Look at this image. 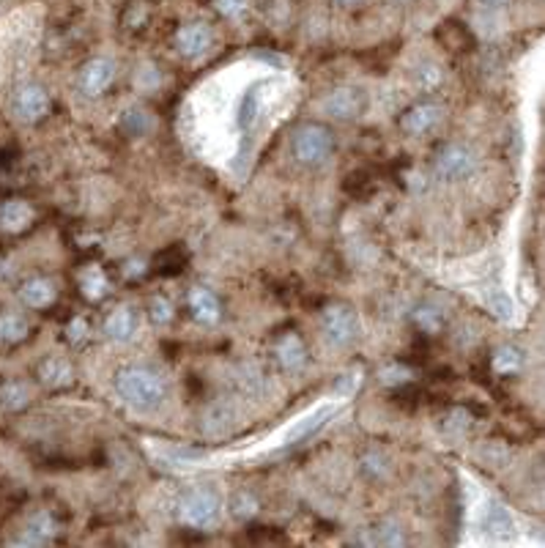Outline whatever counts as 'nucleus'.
Segmentation results:
<instances>
[{
	"label": "nucleus",
	"mask_w": 545,
	"mask_h": 548,
	"mask_svg": "<svg viewBox=\"0 0 545 548\" xmlns=\"http://www.w3.org/2000/svg\"><path fill=\"white\" fill-rule=\"evenodd\" d=\"M113 80H116V63L110 58H96L83 69L80 88L85 96H102L107 88H110Z\"/></svg>",
	"instance_id": "6"
},
{
	"label": "nucleus",
	"mask_w": 545,
	"mask_h": 548,
	"mask_svg": "<svg viewBox=\"0 0 545 548\" xmlns=\"http://www.w3.org/2000/svg\"><path fill=\"white\" fill-rule=\"evenodd\" d=\"M14 110H17V116L22 121H39L47 116V110H50V96L45 88L39 86H25L17 99H14Z\"/></svg>",
	"instance_id": "9"
},
{
	"label": "nucleus",
	"mask_w": 545,
	"mask_h": 548,
	"mask_svg": "<svg viewBox=\"0 0 545 548\" xmlns=\"http://www.w3.org/2000/svg\"><path fill=\"white\" fill-rule=\"evenodd\" d=\"M397 4H409V0H397Z\"/></svg>",
	"instance_id": "37"
},
{
	"label": "nucleus",
	"mask_w": 545,
	"mask_h": 548,
	"mask_svg": "<svg viewBox=\"0 0 545 548\" xmlns=\"http://www.w3.org/2000/svg\"><path fill=\"white\" fill-rule=\"evenodd\" d=\"M338 4H340V6H354L356 0H338Z\"/></svg>",
	"instance_id": "36"
},
{
	"label": "nucleus",
	"mask_w": 545,
	"mask_h": 548,
	"mask_svg": "<svg viewBox=\"0 0 545 548\" xmlns=\"http://www.w3.org/2000/svg\"><path fill=\"white\" fill-rule=\"evenodd\" d=\"M414 321L419 323V329H425V332H430V335H435L442 329V315L435 313L433 307H422V310H417L414 313Z\"/></svg>",
	"instance_id": "26"
},
{
	"label": "nucleus",
	"mask_w": 545,
	"mask_h": 548,
	"mask_svg": "<svg viewBox=\"0 0 545 548\" xmlns=\"http://www.w3.org/2000/svg\"><path fill=\"white\" fill-rule=\"evenodd\" d=\"M190 310L200 323H216L223 313L220 299H216L208 288H200V285L190 290Z\"/></svg>",
	"instance_id": "13"
},
{
	"label": "nucleus",
	"mask_w": 545,
	"mask_h": 548,
	"mask_svg": "<svg viewBox=\"0 0 545 548\" xmlns=\"http://www.w3.org/2000/svg\"><path fill=\"white\" fill-rule=\"evenodd\" d=\"M55 532V524L47 513H33L25 524V535L17 540L20 545H42L53 537Z\"/></svg>",
	"instance_id": "19"
},
{
	"label": "nucleus",
	"mask_w": 545,
	"mask_h": 548,
	"mask_svg": "<svg viewBox=\"0 0 545 548\" xmlns=\"http://www.w3.org/2000/svg\"><path fill=\"white\" fill-rule=\"evenodd\" d=\"M220 510H223L220 496H216L214 491H208V488H195L178 502V519L184 521L187 527L208 529V527L216 524V519H220Z\"/></svg>",
	"instance_id": "2"
},
{
	"label": "nucleus",
	"mask_w": 545,
	"mask_h": 548,
	"mask_svg": "<svg viewBox=\"0 0 545 548\" xmlns=\"http://www.w3.org/2000/svg\"><path fill=\"white\" fill-rule=\"evenodd\" d=\"M28 400H30V389L22 381H6L4 387H0V406L4 409L20 412L28 406Z\"/></svg>",
	"instance_id": "21"
},
{
	"label": "nucleus",
	"mask_w": 545,
	"mask_h": 548,
	"mask_svg": "<svg viewBox=\"0 0 545 548\" xmlns=\"http://www.w3.org/2000/svg\"><path fill=\"white\" fill-rule=\"evenodd\" d=\"M471 170H475V154L463 149V145H447V149L439 154V159H435V173L447 181L463 178Z\"/></svg>",
	"instance_id": "7"
},
{
	"label": "nucleus",
	"mask_w": 545,
	"mask_h": 548,
	"mask_svg": "<svg viewBox=\"0 0 545 548\" xmlns=\"http://www.w3.org/2000/svg\"><path fill=\"white\" fill-rule=\"evenodd\" d=\"M439 121H442V107L425 102V104H414L409 110V113L403 116V121H401V127L409 135H427V132H433L435 127H439Z\"/></svg>",
	"instance_id": "10"
},
{
	"label": "nucleus",
	"mask_w": 545,
	"mask_h": 548,
	"mask_svg": "<svg viewBox=\"0 0 545 548\" xmlns=\"http://www.w3.org/2000/svg\"><path fill=\"white\" fill-rule=\"evenodd\" d=\"M151 318H154V323H159V326L170 323V321H173V305H170L165 297L151 299Z\"/></svg>",
	"instance_id": "30"
},
{
	"label": "nucleus",
	"mask_w": 545,
	"mask_h": 548,
	"mask_svg": "<svg viewBox=\"0 0 545 548\" xmlns=\"http://www.w3.org/2000/svg\"><path fill=\"white\" fill-rule=\"evenodd\" d=\"M33 223V209L25 200H6L0 206V228L9 233H20Z\"/></svg>",
	"instance_id": "14"
},
{
	"label": "nucleus",
	"mask_w": 545,
	"mask_h": 548,
	"mask_svg": "<svg viewBox=\"0 0 545 548\" xmlns=\"http://www.w3.org/2000/svg\"><path fill=\"white\" fill-rule=\"evenodd\" d=\"M483 527H485V532L493 535V537H507V535L516 529V521H513L510 510H507L504 504L488 502L485 513H483Z\"/></svg>",
	"instance_id": "17"
},
{
	"label": "nucleus",
	"mask_w": 545,
	"mask_h": 548,
	"mask_svg": "<svg viewBox=\"0 0 545 548\" xmlns=\"http://www.w3.org/2000/svg\"><path fill=\"white\" fill-rule=\"evenodd\" d=\"M39 376L47 387H63V384L71 381V364L63 356H50V359L42 362Z\"/></svg>",
	"instance_id": "20"
},
{
	"label": "nucleus",
	"mask_w": 545,
	"mask_h": 548,
	"mask_svg": "<svg viewBox=\"0 0 545 548\" xmlns=\"http://www.w3.org/2000/svg\"><path fill=\"white\" fill-rule=\"evenodd\" d=\"M439 83H442V69H439V66L427 63V66H422V69L417 71V86H419L422 91H433Z\"/></svg>",
	"instance_id": "27"
},
{
	"label": "nucleus",
	"mask_w": 545,
	"mask_h": 548,
	"mask_svg": "<svg viewBox=\"0 0 545 548\" xmlns=\"http://www.w3.org/2000/svg\"><path fill=\"white\" fill-rule=\"evenodd\" d=\"M80 288H83L85 299L96 302V299H102L107 294V288H110V285H107V277H104V272L99 266H88L83 272V277H80Z\"/></svg>",
	"instance_id": "23"
},
{
	"label": "nucleus",
	"mask_w": 545,
	"mask_h": 548,
	"mask_svg": "<svg viewBox=\"0 0 545 548\" xmlns=\"http://www.w3.org/2000/svg\"><path fill=\"white\" fill-rule=\"evenodd\" d=\"M332 414V409L329 406H321L318 412H313V414H307V417H302V420H297L294 425H290L288 430H285V436H282V447H290V445H297L299 438H305L307 433H313L318 425H323V420Z\"/></svg>",
	"instance_id": "18"
},
{
	"label": "nucleus",
	"mask_w": 545,
	"mask_h": 548,
	"mask_svg": "<svg viewBox=\"0 0 545 548\" xmlns=\"http://www.w3.org/2000/svg\"><path fill=\"white\" fill-rule=\"evenodd\" d=\"M85 329H88V323L83 321V318H75L71 321V326H69V340H83L85 338Z\"/></svg>",
	"instance_id": "34"
},
{
	"label": "nucleus",
	"mask_w": 545,
	"mask_h": 548,
	"mask_svg": "<svg viewBox=\"0 0 545 548\" xmlns=\"http://www.w3.org/2000/svg\"><path fill=\"white\" fill-rule=\"evenodd\" d=\"M493 368H496V373H516V371H521V354L516 351V348H499L496 354H493Z\"/></svg>",
	"instance_id": "24"
},
{
	"label": "nucleus",
	"mask_w": 545,
	"mask_h": 548,
	"mask_svg": "<svg viewBox=\"0 0 545 548\" xmlns=\"http://www.w3.org/2000/svg\"><path fill=\"white\" fill-rule=\"evenodd\" d=\"M491 307L496 310V315L501 318H510L513 315V299L504 294V290H493V297H491Z\"/></svg>",
	"instance_id": "32"
},
{
	"label": "nucleus",
	"mask_w": 545,
	"mask_h": 548,
	"mask_svg": "<svg viewBox=\"0 0 545 548\" xmlns=\"http://www.w3.org/2000/svg\"><path fill=\"white\" fill-rule=\"evenodd\" d=\"M214 9L220 12L223 17L239 20L249 9V0H214Z\"/></svg>",
	"instance_id": "28"
},
{
	"label": "nucleus",
	"mask_w": 545,
	"mask_h": 548,
	"mask_svg": "<svg viewBox=\"0 0 545 548\" xmlns=\"http://www.w3.org/2000/svg\"><path fill=\"white\" fill-rule=\"evenodd\" d=\"M134 332H137V313L126 305L113 310L104 321V335L116 343H129L134 338Z\"/></svg>",
	"instance_id": "12"
},
{
	"label": "nucleus",
	"mask_w": 545,
	"mask_h": 548,
	"mask_svg": "<svg viewBox=\"0 0 545 548\" xmlns=\"http://www.w3.org/2000/svg\"><path fill=\"white\" fill-rule=\"evenodd\" d=\"M28 338V321L17 313L0 315V343H20Z\"/></svg>",
	"instance_id": "22"
},
{
	"label": "nucleus",
	"mask_w": 545,
	"mask_h": 548,
	"mask_svg": "<svg viewBox=\"0 0 545 548\" xmlns=\"http://www.w3.org/2000/svg\"><path fill=\"white\" fill-rule=\"evenodd\" d=\"M258 499L256 496H252V494H236V499H233V516L236 519H241V521H247V519H252V516H256L258 513Z\"/></svg>",
	"instance_id": "25"
},
{
	"label": "nucleus",
	"mask_w": 545,
	"mask_h": 548,
	"mask_svg": "<svg viewBox=\"0 0 545 548\" xmlns=\"http://www.w3.org/2000/svg\"><path fill=\"white\" fill-rule=\"evenodd\" d=\"M116 389L134 409H157L165 397V381L149 368H126L116 376Z\"/></svg>",
	"instance_id": "1"
},
{
	"label": "nucleus",
	"mask_w": 545,
	"mask_h": 548,
	"mask_svg": "<svg viewBox=\"0 0 545 548\" xmlns=\"http://www.w3.org/2000/svg\"><path fill=\"white\" fill-rule=\"evenodd\" d=\"M277 359H280V364H282L285 371H299V368H305L307 348H305L302 338H299V335H285V338H280V343H277Z\"/></svg>",
	"instance_id": "16"
},
{
	"label": "nucleus",
	"mask_w": 545,
	"mask_h": 548,
	"mask_svg": "<svg viewBox=\"0 0 545 548\" xmlns=\"http://www.w3.org/2000/svg\"><path fill=\"white\" fill-rule=\"evenodd\" d=\"M411 371L409 368H403V364H392V368H384L381 371V381L384 384H389V387H397V384H406V381H411Z\"/></svg>",
	"instance_id": "29"
},
{
	"label": "nucleus",
	"mask_w": 545,
	"mask_h": 548,
	"mask_svg": "<svg viewBox=\"0 0 545 548\" xmlns=\"http://www.w3.org/2000/svg\"><path fill=\"white\" fill-rule=\"evenodd\" d=\"M211 28L203 25V22H192V25H184L178 33H175V47L184 58H200L208 53L211 47Z\"/></svg>",
	"instance_id": "8"
},
{
	"label": "nucleus",
	"mask_w": 545,
	"mask_h": 548,
	"mask_svg": "<svg viewBox=\"0 0 545 548\" xmlns=\"http://www.w3.org/2000/svg\"><path fill=\"white\" fill-rule=\"evenodd\" d=\"M20 299L28 305V307H47V305H53L55 302V285L50 282V280H45V277H33V280H28L22 288H20Z\"/></svg>",
	"instance_id": "15"
},
{
	"label": "nucleus",
	"mask_w": 545,
	"mask_h": 548,
	"mask_svg": "<svg viewBox=\"0 0 545 548\" xmlns=\"http://www.w3.org/2000/svg\"><path fill=\"white\" fill-rule=\"evenodd\" d=\"M264 88L266 86L258 83V86H249L244 91V96L239 102V110H236V127H239V132H249L252 127L258 124L261 110H264Z\"/></svg>",
	"instance_id": "11"
},
{
	"label": "nucleus",
	"mask_w": 545,
	"mask_h": 548,
	"mask_svg": "<svg viewBox=\"0 0 545 548\" xmlns=\"http://www.w3.org/2000/svg\"><path fill=\"white\" fill-rule=\"evenodd\" d=\"M359 318L346 305H332L321 313V332L332 346H348L356 338Z\"/></svg>",
	"instance_id": "3"
},
{
	"label": "nucleus",
	"mask_w": 545,
	"mask_h": 548,
	"mask_svg": "<svg viewBox=\"0 0 545 548\" xmlns=\"http://www.w3.org/2000/svg\"><path fill=\"white\" fill-rule=\"evenodd\" d=\"M483 4H485V6H491V9H499V6H504V4H507V0H483Z\"/></svg>",
	"instance_id": "35"
},
{
	"label": "nucleus",
	"mask_w": 545,
	"mask_h": 548,
	"mask_svg": "<svg viewBox=\"0 0 545 548\" xmlns=\"http://www.w3.org/2000/svg\"><path fill=\"white\" fill-rule=\"evenodd\" d=\"M323 110H326V116H332L338 121H348L365 110V96H362L359 88H338L323 99Z\"/></svg>",
	"instance_id": "5"
},
{
	"label": "nucleus",
	"mask_w": 545,
	"mask_h": 548,
	"mask_svg": "<svg viewBox=\"0 0 545 548\" xmlns=\"http://www.w3.org/2000/svg\"><path fill=\"white\" fill-rule=\"evenodd\" d=\"M365 543H378V545H397V543H403V535L397 532L395 527H378L373 529V537L365 540Z\"/></svg>",
	"instance_id": "31"
},
{
	"label": "nucleus",
	"mask_w": 545,
	"mask_h": 548,
	"mask_svg": "<svg viewBox=\"0 0 545 548\" xmlns=\"http://www.w3.org/2000/svg\"><path fill=\"white\" fill-rule=\"evenodd\" d=\"M332 135L323 127H305L294 137V157L302 165H321L332 154Z\"/></svg>",
	"instance_id": "4"
},
{
	"label": "nucleus",
	"mask_w": 545,
	"mask_h": 548,
	"mask_svg": "<svg viewBox=\"0 0 545 548\" xmlns=\"http://www.w3.org/2000/svg\"><path fill=\"white\" fill-rule=\"evenodd\" d=\"M359 381H362V373L356 371V373H346L343 379H340V384H338V395L340 397H351L354 392H356V387H359Z\"/></svg>",
	"instance_id": "33"
}]
</instances>
